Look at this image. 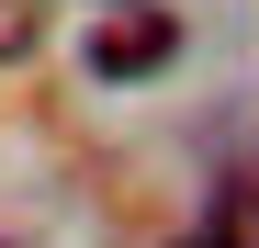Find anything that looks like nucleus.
Wrapping results in <instances>:
<instances>
[{"label":"nucleus","instance_id":"nucleus-1","mask_svg":"<svg viewBox=\"0 0 259 248\" xmlns=\"http://www.w3.org/2000/svg\"><path fill=\"white\" fill-rule=\"evenodd\" d=\"M169 57H181V23H169V12H113L91 46H79L91 79H147V68H169Z\"/></svg>","mask_w":259,"mask_h":248},{"label":"nucleus","instance_id":"nucleus-2","mask_svg":"<svg viewBox=\"0 0 259 248\" xmlns=\"http://www.w3.org/2000/svg\"><path fill=\"white\" fill-rule=\"evenodd\" d=\"M34 46H46V12H34V0H0V68L34 57Z\"/></svg>","mask_w":259,"mask_h":248},{"label":"nucleus","instance_id":"nucleus-3","mask_svg":"<svg viewBox=\"0 0 259 248\" xmlns=\"http://www.w3.org/2000/svg\"><path fill=\"white\" fill-rule=\"evenodd\" d=\"M181 248H226V237H181Z\"/></svg>","mask_w":259,"mask_h":248}]
</instances>
